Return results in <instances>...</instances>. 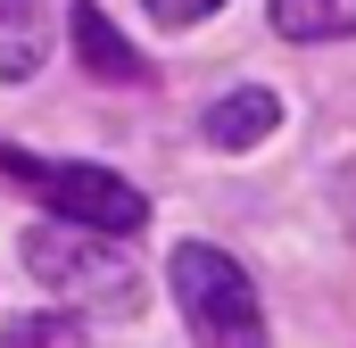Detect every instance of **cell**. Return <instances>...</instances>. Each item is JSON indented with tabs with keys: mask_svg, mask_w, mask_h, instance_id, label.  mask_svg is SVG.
<instances>
[{
	"mask_svg": "<svg viewBox=\"0 0 356 348\" xmlns=\"http://www.w3.org/2000/svg\"><path fill=\"white\" fill-rule=\"evenodd\" d=\"M67 25H75V50H83L91 75H108V84H141V58H133V42L99 17V0H75V17H67Z\"/></svg>",
	"mask_w": 356,
	"mask_h": 348,
	"instance_id": "6",
	"label": "cell"
},
{
	"mask_svg": "<svg viewBox=\"0 0 356 348\" xmlns=\"http://www.w3.org/2000/svg\"><path fill=\"white\" fill-rule=\"evenodd\" d=\"M50 58V0H0V84Z\"/></svg>",
	"mask_w": 356,
	"mask_h": 348,
	"instance_id": "5",
	"label": "cell"
},
{
	"mask_svg": "<svg viewBox=\"0 0 356 348\" xmlns=\"http://www.w3.org/2000/svg\"><path fill=\"white\" fill-rule=\"evenodd\" d=\"M0 348H91V332L67 307H33V315H17V324L0 332Z\"/></svg>",
	"mask_w": 356,
	"mask_h": 348,
	"instance_id": "8",
	"label": "cell"
},
{
	"mask_svg": "<svg viewBox=\"0 0 356 348\" xmlns=\"http://www.w3.org/2000/svg\"><path fill=\"white\" fill-rule=\"evenodd\" d=\"M25 274L91 315H133L141 307V265L116 249V232L91 224H33L25 232Z\"/></svg>",
	"mask_w": 356,
	"mask_h": 348,
	"instance_id": "1",
	"label": "cell"
},
{
	"mask_svg": "<svg viewBox=\"0 0 356 348\" xmlns=\"http://www.w3.org/2000/svg\"><path fill=\"white\" fill-rule=\"evenodd\" d=\"M166 282H175V307H182V324H191V340H199V348H266L257 282L224 258V249L182 241L175 258H166Z\"/></svg>",
	"mask_w": 356,
	"mask_h": 348,
	"instance_id": "2",
	"label": "cell"
},
{
	"mask_svg": "<svg viewBox=\"0 0 356 348\" xmlns=\"http://www.w3.org/2000/svg\"><path fill=\"white\" fill-rule=\"evenodd\" d=\"M141 8H149L158 25H199V17H216L224 0H141Z\"/></svg>",
	"mask_w": 356,
	"mask_h": 348,
	"instance_id": "9",
	"label": "cell"
},
{
	"mask_svg": "<svg viewBox=\"0 0 356 348\" xmlns=\"http://www.w3.org/2000/svg\"><path fill=\"white\" fill-rule=\"evenodd\" d=\"M273 125H282V100H273L266 84H249V91H224L216 108H207V141L216 150H257Z\"/></svg>",
	"mask_w": 356,
	"mask_h": 348,
	"instance_id": "4",
	"label": "cell"
},
{
	"mask_svg": "<svg viewBox=\"0 0 356 348\" xmlns=\"http://www.w3.org/2000/svg\"><path fill=\"white\" fill-rule=\"evenodd\" d=\"M0 174H8V182H25L58 224H91V232H116V241H133V232L149 224V199H141L124 174H108V166H67V158L0 150Z\"/></svg>",
	"mask_w": 356,
	"mask_h": 348,
	"instance_id": "3",
	"label": "cell"
},
{
	"mask_svg": "<svg viewBox=\"0 0 356 348\" xmlns=\"http://www.w3.org/2000/svg\"><path fill=\"white\" fill-rule=\"evenodd\" d=\"M273 33H290V42H348L356 0H273Z\"/></svg>",
	"mask_w": 356,
	"mask_h": 348,
	"instance_id": "7",
	"label": "cell"
}]
</instances>
